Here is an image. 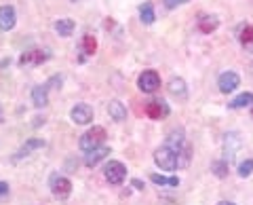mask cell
<instances>
[{"label": "cell", "instance_id": "1", "mask_svg": "<svg viewBox=\"0 0 253 205\" xmlns=\"http://www.w3.org/2000/svg\"><path fill=\"white\" fill-rule=\"evenodd\" d=\"M104 142H106V129L99 127V125H95V127H91L89 131L83 133V138H81V151L83 153H91V151H95V148H99Z\"/></svg>", "mask_w": 253, "mask_h": 205}, {"label": "cell", "instance_id": "2", "mask_svg": "<svg viewBox=\"0 0 253 205\" xmlns=\"http://www.w3.org/2000/svg\"><path fill=\"white\" fill-rule=\"evenodd\" d=\"M154 163H156L161 169L173 171V169H175L177 165H179V161H177V153H175V151H171L169 146L156 148V153H154Z\"/></svg>", "mask_w": 253, "mask_h": 205}, {"label": "cell", "instance_id": "3", "mask_svg": "<svg viewBox=\"0 0 253 205\" xmlns=\"http://www.w3.org/2000/svg\"><path fill=\"white\" fill-rule=\"evenodd\" d=\"M51 193L57 201H68L70 195H72V182H70L66 176L55 173V176L51 178Z\"/></svg>", "mask_w": 253, "mask_h": 205}, {"label": "cell", "instance_id": "4", "mask_svg": "<svg viewBox=\"0 0 253 205\" xmlns=\"http://www.w3.org/2000/svg\"><path fill=\"white\" fill-rule=\"evenodd\" d=\"M104 176H106V180L110 184L118 186V184H123V180L126 178V167L121 161H110L106 165V169H104Z\"/></svg>", "mask_w": 253, "mask_h": 205}, {"label": "cell", "instance_id": "5", "mask_svg": "<svg viewBox=\"0 0 253 205\" xmlns=\"http://www.w3.org/2000/svg\"><path fill=\"white\" fill-rule=\"evenodd\" d=\"M137 87L144 93H154L158 87H161V76H158L154 70H146V72H141L139 78H137Z\"/></svg>", "mask_w": 253, "mask_h": 205}, {"label": "cell", "instance_id": "6", "mask_svg": "<svg viewBox=\"0 0 253 205\" xmlns=\"http://www.w3.org/2000/svg\"><path fill=\"white\" fill-rule=\"evenodd\" d=\"M144 112L148 114V119L161 121V119H165V116H169V106L165 104L163 100H150L146 104V108H144Z\"/></svg>", "mask_w": 253, "mask_h": 205}, {"label": "cell", "instance_id": "7", "mask_svg": "<svg viewBox=\"0 0 253 205\" xmlns=\"http://www.w3.org/2000/svg\"><path fill=\"white\" fill-rule=\"evenodd\" d=\"M51 57V53L49 51H42V49H30L26 51L19 57V64L21 66H41L42 61H46Z\"/></svg>", "mask_w": 253, "mask_h": 205}, {"label": "cell", "instance_id": "8", "mask_svg": "<svg viewBox=\"0 0 253 205\" xmlns=\"http://www.w3.org/2000/svg\"><path fill=\"white\" fill-rule=\"evenodd\" d=\"M70 119H72L76 125H86L93 121V108L89 104H76L72 110H70Z\"/></svg>", "mask_w": 253, "mask_h": 205}, {"label": "cell", "instance_id": "9", "mask_svg": "<svg viewBox=\"0 0 253 205\" xmlns=\"http://www.w3.org/2000/svg\"><path fill=\"white\" fill-rule=\"evenodd\" d=\"M217 85H219V91H221V93H232L236 87L241 85V76L236 74V72H232V70H228V72L219 74Z\"/></svg>", "mask_w": 253, "mask_h": 205}, {"label": "cell", "instance_id": "10", "mask_svg": "<svg viewBox=\"0 0 253 205\" xmlns=\"http://www.w3.org/2000/svg\"><path fill=\"white\" fill-rule=\"evenodd\" d=\"M224 148H226V159H224V161H228V165L234 163V156H236V153H239V148H241V138H239V133H226Z\"/></svg>", "mask_w": 253, "mask_h": 205}, {"label": "cell", "instance_id": "11", "mask_svg": "<svg viewBox=\"0 0 253 205\" xmlns=\"http://www.w3.org/2000/svg\"><path fill=\"white\" fill-rule=\"evenodd\" d=\"M15 21H17V17H15V9H13V6L11 4L0 6V30L9 32V30L15 28Z\"/></svg>", "mask_w": 253, "mask_h": 205}, {"label": "cell", "instance_id": "12", "mask_svg": "<svg viewBox=\"0 0 253 205\" xmlns=\"http://www.w3.org/2000/svg\"><path fill=\"white\" fill-rule=\"evenodd\" d=\"M32 102H34L36 108H44L49 104V87L46 85H38L32 89Z\"/></svg>", "mask_w": 253, "mask_h": 205}, {"label": "cell", "instance_id": "13", "mask_svg": "<svg viewBox=\"0 0 253 205\" xmlns=\"http://www.w3.org/2000/svg\"><path fill=\"white\" fill-rule=\"evenodd\" d=\"M108 153H110V148H106V146H99V148H95V151L86 153L84 154V165H86V167H95V165H97L101 159H106Z\"/></svg>", "mask_w": 253, "mask_h": 205}, {"label": "cell", "instance_id": "14", "mask_svg": "<svg viewBox=\"0 0 253 205\" xmlns=\"http://www.w3.org/2000/svg\"><path fill=\"white\" fill-rule=\"evenodd\" d=\"M217 26H219V19L213 17V15H201V17H199V30H201L203 34L215 32Z\"/></svg>", "mask_w": 253, "mask_h": 205}, {"label": "cell", "instance_id": "15", "mask_svg": "<svg viewBox=\"0 0 253 205\" xmlns=\"http://www.w3.org/2000/svg\"><path fill=\"white\" fill-rule=\"evenodd\" d=\"M108 114H110V119H114V121H125L126 119V108L123 102H118V100H112L110 102V106H108Z\"/></svg>", "mask_w": 253, "mask_h": 205}, {"label": "cell", "instance_id": "16", "mask_svg": "<svg viewBox=\"0 0 253 205\" xmlns=\"http://www.w3.org/2000/svg\"><path fill=\"white\" fill-rule=\"evenodd\" d=\"M74 19H70V17H61L55 21V32H57L59 36H72L74 34Z\"/></svg>", "mask_w": 253, "mask_h": 205}, {"label": "cell", "instance_id": "17", "mask_svg": "<svg viewBox=\"0 0 253 205\" xmlns=\"http://www.w3.org/2000/svg\"><path fill=\"white\" fill-rule=\"evenodd\" d=\"M169 93H171V96H175V98H179V100H186L188 98V89H186L184 78H171Z\"/></svg>", "mask_w": 253, "mask_h": 205}, {"label": "cell", "instance_id": "18", "mask_svg": "<svg viewBox=\"0 0 253 205\" xmlns=\"http://www.w3.org/2000/svg\"><path fill=\"white\" fill-rule=\"evenodd\" d=\"M42 146H44V140L32 138V140H28L26 144L19 148V153H17V156H15V159H19V156H26V154H30L32 151H36V148H42Z\"/></svg>", "mask_w": 253, "mask_h": 205}, {"label": "cell", "instance_id": "19", "mask_svg": "<svg viewBox=\"0 0 253 205\" xmlns=\"http://www.w3.org/2000/svg\"><path fill=\"white\" fill-rule=\"evenodd\" d=\"M239 41L247 51H253V26H245L239 34Z\"/></svg>", "mask_w": 253, "mask_h": 205}, {"label": "cell", "instance_id": "20", "mask_svg": "<svg viewBox=\"0 0 253 205\" xmlns=\"http://www.w3.org/2000/svg\"><path fill=\"white\" fill-rule=\"evenodd\" d=\"M165 146H169L171 151H175L177 154L181 153V148L186 146V140H184V136H181V133H171V136L167 138V144Z\"/></svg>", "mask_w": 253, "mask_h": 205}, {"label": "cell", "instance_id": "21", "mask_svg": "<svg viewBox=\"0 0 253 205\" xmlns=\"http://www.w3.org/2000/svg\"><path fill=\"white\" fill-rule=\"evenodd\" d=\"M139 17H141V21H144V23H154L156 15H154L152 2H144V4L139 6Z\"/></svg>", "mask_w": 253, "mask_h": 205}, {"label": "cell", "instance_id": "22", "mask_svg": "<svg viewBox=\"0 0 253 205\" xmlns=\"http://www.w3.org/2000/svg\"><path fill=\"white\" fill-rule=\"evenodd\" d=\"M150 180H152L154 184H158V186H171V188L179 186V180H177L175 176H171V178H165V176H158V173H152V176H150Z\"/></svg>", "mask_w": 253, "mask_h": 205}, {"label": "cell", "instance_id": "23", "mask_svg": "<svg viewBox=\"0 0 253 205\" xmlns=\"http://www.w3.org/2000/svg\"><path fill=\"white\" fill-rule=\"evenodd\" d=\"M81 51L84 55H93L95 51H97V41H95L91 34H84L83 36V43H81Z\"/></svg>", "mask_w": 253, "mask_h": 205}, {"label": "cell", "instance_id": "24", "mask_svg": "<svg viewBox=\"0 0 253 205\" xmlns=\"http://www.w3.org/2000/svg\"><path fill=\"white\" fill-rule=\"evenodd\" d=\"M253 104V96L251 93H241L230 102V108H245V106H251Z\"/></svg>", "mask_w": 253, "mask_h": 205}, {"label": "cell", "instance_id": "25", "mask_svg": "<svg viewBox=\"0 0 253 205\" xmlns=\"http://www.w3.org/2000/svg\"><path fill=\"white\" fill-rule=\"evenodd\" d=\"M211 171L217 178H226L228 176V161H213L211 163Z\"/></svg>", "mask_w": 253, "mask_h": 205}, {"label": "cell", "instance_id": "26", "mask_svg": "<svg viewBox=\"0 0 253 205\" xmlns=\"http://www.w3.org/2000/svg\"><path fill=\"white\" fill-rule=\"evenodd\" d=\"M251 171H253V159H247V161H243L239 165V176L241 178H249Z\"/></svg>", "mask_w": 253, "mask_h": 205}, {"label": "cell", "instance_id": "27", "mask_svg": "<svg viewBox=\"0 0 253 205\" xmlns=\"http://www.w3.org/2000/svg\"><path fill=\"white\" fill-rule=\"evenodd\" d=\"M163 2H165L167 9H177L179 4H186V2H190V0H163Z\"/></svg>", "mask_w": 253, "mask_h": 205}, {"label": "cell", "instance_id": "28", "mask_svg": "<svg viewBox=\"0 0 253 205\" xmlns=\"http://www.w3.org/2000/svg\"><path fill=\"white\" fill-rule=\"evenodd\" d=\"M6 193H9V184H6V182H2V180H0V197H4Z\"/></svg>", "mask_w": 253, "mask_h": 205}, {"label": "cell", "instance_id": "29", "mask_svg": "<svg viewBox=\"0 0 253 205\" xmlns=\"http://www.w3.org/2000/svg\"><path fill=\"white\" fill-rule=\"evenodd\" d=\"M131 184H133V186H135V188H137V191H141V188H144V184H141V182H139V180H133V182H131Z\"/></svg>", "mask_w": 253, "mask_h": 205}, {"label": "cell", "instance_id": "30", "mask_svg": "<svg viewBox=\"0 0 253 205\" xmlns=\"http://www.w3.org/2000/svg\"><path fill=\"white\" fill-rule=\"evenodd\" d=\"M217 205H236V203H230V201H221V203H217Z\"/></svg>", "mask_w": 253, "mask_h": 205}, {"label": "cell", "instance_id": "31", "mask_svg": "<svg viewBox=\"0 0 253 205\" xmlns=\"http://www.w3.org/2000/svg\"><path fill=\"white\" fill-rule=\"evenodd\" d=\"M0 121H2V106H0Z\"/></svg>", "mask_w": 253, "mask_h": 205}]
</instances>
